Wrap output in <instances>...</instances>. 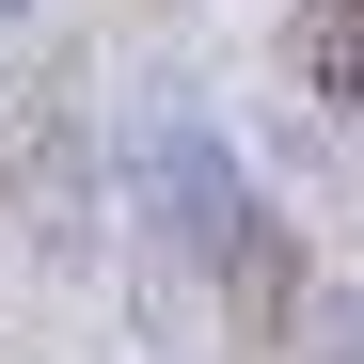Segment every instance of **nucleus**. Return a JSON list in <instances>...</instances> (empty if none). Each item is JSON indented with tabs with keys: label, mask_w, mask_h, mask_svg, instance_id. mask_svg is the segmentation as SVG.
<instances>
[{
	"label": "nucleus",
	"mask_w": 364,
	"mask_h": 364,
	"mask_svg": "<svg viewBox=\"0 0 364 364\" xmlns=\"http://www.w3.org/2000/svg\"><path fill=\"white\" fill-rule=\"evenodd\" d=\"M301 80L364 95V0H317V16H301Z\"/></svg>",
	"instance_id": "f257e3e1"
}]
</instances>
